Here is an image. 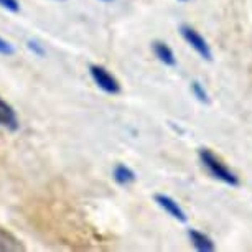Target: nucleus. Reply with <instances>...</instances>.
I'll use <instances>...</instances> for the list:
<instances>
[{
  "label": "nucleus",
  "instance_id": "nucleus-1",
  "mask_svg": "<svg viewBox=\"0 0 252 252\" xmlns=\"http://www.w3.org/2000/svg\"><path fill=\"white\" fill-rule=\"evenodd\" d=\"M198 157L201 165L208 170V173L213 178L220 180V182L229 185V187H239V178L236 177V173H232L209 149H199Z\"/></svg>",
  "mask_w": 252,
  "mask_h": 252
},
{
  "label": "nucleus",
  "instance_id": "nucleus-2",
  "mask_svg": "<svg viewBox=\"0 0 252 252\" xmlns=\"http://www.w3.org/2000/svg\"><path fill=\"white\" fill-rule=\"evenodd\" d=\"M180 35L183 36V40L187 41L203 60L213 61V51L209 48L208 41L201 36V33H199L196 28H193L191 25H188V23H183V25L180 27Z\"/></svg>",
  "mask_w": 252,
  "mask_h": 252
},
{
  "label": "nucleus",
  "instance_id": "nucleus-3",
  "mask_svg": "<svg viewBox=\"0 0 252 252\" xmlns=\"http://www.w3.org/2000/svg\"><path fill=\"white\" fill-rule=\"evenodd\" d=\"M89 74L94 81V84L104 91L106 94H111V96H116V94L121 93V84H119L117 78L114 74H111L109 71L101 64H91L89 66Z\"/></svg>",
  "mask_w": 252,
  "mask_h": 252
},
{
  "label": "nucleus",
  "instance_id": "nucleus-4",
  "mask_svg": "<svg viewBox=\"0 0 252 252\" xmlns=\"http://www.w3.org/2000/svg\"><path fill=\"white\" fill-rule=\"evenodd\" d=\"M155 203L158 204L161 209H163L166 215L172 216L173 220H177L180 222H187L188 221V216H187V213L183 211V208L180 206V204L175 201L172 196H168V194H163V193L155 194Z\"/></svg>",
  "mask_w": 252,
  "mask_h": 252
},
{
  "label": "nucleus",
  "instance_id": "nucleus-5",
  "mask_svg": "<svg viewBox=\"0 0 252 252\" xmlns=\"http://www.w3.org/2000/svg\"><path fill=\"white\" fill-rule=\"evenodd\" d=\"M0 127L10 132H15L18 130V127H20L15 109L7 101H3L2 97H0Z\"/></svg>",
  "mask_w": 252,
  "mask_h": 252
},
{
  "label": "nucleus",
  "instance_id": "nucleus-6",
  "mask_svg": "<svg viewBox=\"0 0 252 252\" xmlns=\"http://www.w3.org/2000/svg\"><path fill=\"white\" fill-rule=\"evenodd\" d=\"M188 237H189V241H191L193 247L198 252H213L216 249L213 239L204 234V232H199L196 229H188Z\"/></svg>",
  "mask_w": 252,
  "mask_h": 252
},
{
  "label": "nucleus",
  "instance_id": "nucleus-7",
  "mask_svg": "<svg viewBox=\"0 0 252 252\" xmlns=\"http://www.w3.org/2000/svg\"><path fill=\"white\" fill-rule=\"evenodd\" d=\"M152 50H154L157 60H158L160 63H163L165 66H177V58H175L173 50L170 48L165 41H158V40L154 41V43H152Z\"/></svg>",
  "mask_w": 252,
  "mask_h": 252
},
{
  "label": "nucleus",
  "instance_id": "nucleus-8",
  "mask_svg": "<svg viewBox=\"0 0 252 252\" xmlns=\"http://www.w3.org/2000/svg\"><path fill=\"white\" fill-rule=\"evenodd\" d=\"M112 178H114V182L117 185H121V187H129V185H132L137 180V175L130 166H127L124 163H117L112 170Z\"/></svg>",
  "mask_w": 252,
  "mask_h": 252
},
{
  "label": "nucleus",
  "instance_id": "nucleus-9",
  "mask_svg": "<svg viewBox=\"0 0 252 252\" xmlns=\"http://www.w3.org/2000/svg\"><path fill=\"white\" fill-rule=\"evenodd\" d=\"M0 251H8V252L23 251V246L13 234L3 231V229H0Z\"/></svg>",
  "mask_w": 252,
  "mask_h": 252
},
{
  "label": "nucleus",
  "instance_id": "nucleus-10",
  "mask_svg": "<svg viewBox=\"0 0 252 252\" xmlns=\"http://www.w3.org/2000/svg\"><path fill=\"white\" fill-rule=\"evenodd\" d=\"M191 93L199 102H203V104L209 102V96H208L206 89H204V86L199 83V81H191Z\"/></svg>",
  "mask_w": 252,
  "mask_h": 252
},
{
  "label": "nucleus",
  "instance_id": "nucleus-11",
  "mask_svg": "<svg viewBox=\"0 0 252 252\" xmlns=\"http://www.w3.org/2000/svg\"><path fill=\"white\" fill-rule=\"evenodd\" d=\"M27 48L30 50L35 56H38V58H43V56L46 55L45 46L41 45L40 41H36V40H28L27 41Z\"/></svg>",
  "mask_w": 252,
  "mask_h": 252
},
{
  "label": "nucleus",
  "instance_id": "nucleus-12",
  "mask_svg": "<svg viewBox=\"0 0 252 252\" xmlns=\"http://www.w3.org/2000/svg\"><path fill=\"white\" fill-rule=\"evenodd\" d=\"M0 8L12 13H18L20 12V2L18 0H0Z\"/></svg>",
  "mask_w": 252,
  "mask_h": 252
},
{
  "label": "nucleus",
  "instance_id": "nucleus-13",
  "mask_svg": "<svg viewBox=\"0 0 252 252\" xmlns=\"http://www.w3.org/2000/svg\"><path fill=\"white\" fill-rule=\"evenodd\" d=\"M13 53H15V48H13V45L10 43V41L3 40V38L0 36V55H3V56H12Z\"/></svg>",
  "mask_w": 252,
  "mask_h": 252
},
{
  "label": "nucleus",
  "instance_id": "nucleus-14",
  "mask_svg": "<svg viewBox=\"0 0 252 252\" xmlns=\"http://www.w3.org/2000/svg\"><path fill=\"white\" fill-rule=\"evenodd\" d=\"M99 2H106V3H109V2H114V0H99Z\"/></svg>",
  "mask_w": 252,
  "mask_h": 252
},
{
  "label": "nucleus",
  "instance_id": "nucleus-15",
  "mask_svg": "<svg viewBox=\"0 0 252 252\" xmlns=\"http://www.w3.org/2000/svg\"><path fill=\"white\" fill-rule=\"evenodd\" d=\"M55 2H64V0H55Z\"/></svg>",
  "mask_w": 252,
  "mask_h": 252
},
{
  "label": "nucleus",
  "instance_id": "nucleus-16",
  "mask_svg": "<svg viewBox=\"0 0 252 252\" xmlns=\"http://www.w3.org/2000/svg\"><path fill=\"white\" fill-rule=\"evenodd\" d=\"M180 2H188V0H180Z\"/></svg>",
  "mask_w": 252,
  "mask_h": 252
}]
</instances>
